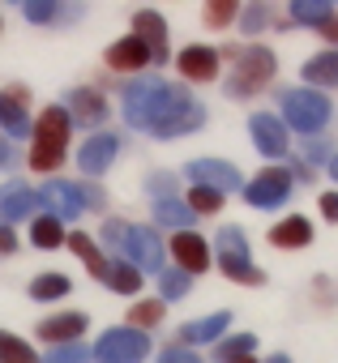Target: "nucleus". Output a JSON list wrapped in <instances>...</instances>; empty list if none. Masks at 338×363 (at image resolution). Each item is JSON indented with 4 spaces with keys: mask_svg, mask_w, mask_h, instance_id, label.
<instances>
[{
    "mask_svg": "<svg viewBox=\"0 0 338 363\" xmlns=\"http://www.w3.org/2000/svg\"><path fill=\"white\" fill-rule=\"evenodd\" d=\"M189 291H193V278H189V274L172 269V265H167V269L158 274V299H163V303H172V299H185Z\"/></svg>",
    "mask_w": 338,
    "mask_h": 363,
    "instance_id": "4c0bfd02",
    "label": "nucleus"
},
{
    "mask_svg": "<svg viewBox=\"0 0 338 363\" xmlns=\"http://www.w3.org/2000/svg\"><path fill=\"white\" fill-rule=\"evenodd\" d=\"M253 350H257V333H227V337L214 342V359H219V363L244 359V354H253Z\"/></svg>",
    "mask_w": 338,
    "mask_h": 363,
    "instance_id": "c9c22d12",
    "label": "nucleus"
},
{
    "mask_svg": "<svg viewBox=\"0 0 338 363\" xmlns=\"http://www.w3.org/2000/svg\"><path fill=\"white\" fill-rule=\"evenodd\" d=\"M86 329H90V316L77 312V308L52 312V316H43V320L35 325V333H39V342H48V350H52V346H73V342H82Z\"/></svg>",
    "mask_w": 338,
    "mask_h": 363,
    "instance_id": "a211bd4d",
    "label": "nucleus"
},
{
    "mask_svg": "<svg viewBox=\"0 0 338 363\" xmlns=\"http://www.w3.org/2000/svg\"><path fill=\"white\" fill-rule=\"evenodd\" d=\"M150 223L154 227H163V231H193V210L185 206V197H176V201H150Z\"/></svg>",
    "mask_w": 338,
    "mask_h": 363,
    "instance_id": "a878e982",
    "label": "nucleus"
},
{
    "mask_svg": "<svg viewBox=\"0 0 338 363\" xmlns=\"http://www.w3.org/2000/svg\"><path fill=\"white\" fill-rule=\"evenodd\" d=\"M120 133H90L82 145H77V171H82V179H99V175H107V167L120 158Z\"/></svg>",
    "mask_w": 338,
    "mask_h": 363,
    "instance_id": "2eb2a0df",
    "label": "nucleus"
},
{
    "mask_svg": "<svg viewBox=\"0 0 338 363\" xmlns=\"http://www.w3.org/2000/svg\"><path fill=\"white\" fill-rule=\"evenodd\" d=\"M317 214H321L325 223H338V189H329V193L317 197Z\"/></svg>",
    "mask_w": 338,
    "mask_h": 363,
    "instance_id": "c03bdc74",
    "label": "nucleus"
},
{
    "mask_svg": "<svg viewBox=\"0 0 338 363\" xmlns=\"http://www.w3.org/2000/svg\"><path fill=\"white\" fill-rule=\"evenodd\" d=\"M240 193H244V206H253V210H283L291 201V193H295V179H291V171L283 162H270L253 179H244Z\"/></svg>",
    "mask_w": 338,
    "mask_h": 363,
    "instance_id": "423d86ee",
    "label": "nucleus"
},
{
    "mask_svg": "<svg viewBox=\"0 0 338 363\" xmlns=\"http://www.w3.org/2000/svg\"><path fill=\"white\" fill-rule=\"evenodd\" d=\"M227 329H231V312H210V316L185 320V325L176 329V337H172V342H180V346L197 350V346H214L219 337H227Z\"/></svg>",
    "mask_w": 338,
    "mask_h": 363,
    "instance_id": "412c9836",
    "label": "nucleus"
},
{
    "mask_svg": "<svg viewBox=\"0 0 338 363\" xmlns=\"http://www.w3.org/2000/svg\"><path fill=\"white\" fill-rule=\"evenodd\" d=\"M103 286L116 291V295H124V299H133V295H141L146 274H141L137 265H129L124 257H111V265H107V282H103Z\"/></svg>",
    "mask_w": 338,
    "mask_h": 363,
    "instance_id": "cd10ccee",
    "label": "nucleus"
},
{
    "mask_svg": "<svg viewBox=\"0 0 338 363\" xmlns=\"http://www.w3.org/2000/svg\"><path fill=\"white\" fill-rule=\"evenodd\" d=\"M338 9L329 5V0H291V9H287V22L291 26H308V30H321Z\"/></svg>",
    "mask_w": 338,
    "mask_h": 363,
    "instance_id": "c756f323",
    "label": "nucleus"
},
{
    "mask_svg": "<svg viewBox=\"0 0 338 363\" xmlns=\"http://www.w3.org/2000/svg\"><path fill=\"white\" fill-rule=\"evenodd\" d=\"M39 363H94V354L86 342H73V346H52Z\"/></svg>",
    "mask_w": 338,
    "mask_h": 363,
    "instance_id": "ea45409f",
    "label": "nucleus"
},
{
    "mask_svg": "<svg viewBox=\"0 0 338 363\" xmlns=\"http://www.w3.org/2000/svg\"><path fill=\"white\" fill-rule=\"evenodd\" d=\"M325 171H329V179H334V184H338V150L329 154V162H325Z\"/></svg>",
    "mask_w": 338,
    "mask_h": 363,
    "instance_id": "8fccbe9b",
    "label": "nucleus"
},
{
    "mask_svg": "<svg viewBox=\"0 0 338 363\" xmlns=\"http://www.w3.org/2000/svg\"><path fill=\"white\" fill-rule=\"evenodd\" d=\"M124 261L137 265L141 274H163L167 269V244L158 240V227H129V240H124Z\"/></svg>",
    "mask_w": 338,
    "mask_h": 363,
    "instance_id": "9b49d317",
    "label": "nucleus"
},
{
    "mask_svg": "<svg viewBox=\"0 0 338 363\" xmlns=\"http://www.w3.org/2000/svg\"><path fill=\"white\" fill-rule=\"evenodd\" d=\"M287 171H291L295 184H312V167H308L304 158H291V167H287Z\"/></svg>",
    "mask_w": 338,
    "mask_h": 363,
    "instance_id": "49530a36",
    "label": "nucleus"
},
{
    "mask_svg": "<svg viewBox=\"0 0 338 363\" xmlns=\"http://www.w3.org/2000/svg\"><path fill=\"white\" fill-rule=\"evenodd\" d=\"M150 350H154L150 333L129 329V325H116V329L99 333V342L90 346L94 363H146V359H150Z\"/></svg>",
    "mask_w": 338,
    "mask_h": 363,
    "instance_id": "0eeeda50",
    "label": "nucleus"
},
{
    "mask_svg": "<svg viewBox=\"0 0 338 363\" xmlns=\"http://www.w3.org/2000/svg\"><path fill=\"white\" fill-rule=\"evenodd\" d=\"M129 26H133L129 35H137V39L146 43V52H150L154 69H158V65H172V43H167V22H163V13H158V9H133Z\"/></svg>",
    "mask_w": 338,
    "mask_h": 363,
    "instance_id": "f3484780",
    "label": "nucleus"
},
{
    "mask_svg": "<svg viewBox=\"0 0 338 363\" xmlns=\"http://www.w3.org/2000/svg\"><path fill=\"white\" fill-rule=\"evenodd\" d=\"M266 363H291V359H287V354H270Z\"/></svg>",
    "mask_w": 338,
    "mask_h": 363,
    "instance_id": "603ef678",
    "label": "nucleus"
},
{
    "mask_svg": "<svg viewBox=\"0 0 338 363\" xmlns=\"http://www.w3.org/2000/svg\"><path fill=\"white\" fill-rule=\"evenodd\" d=\"M240 35H249V39H257L261 30H270L274 26V9L270 5H240Z\"/></svg>",
    "mask_w": 338,
    "mask_h": 363,
    "instance_id": "f704fd0d",
    "label": "nucleus"
},
{
    "mask_svg": "<svg viewBox=\"0 0 338 363\" xmlns=\"http://www.w3.org/2000/svg\"><path fill=\"white\" fill-rule=\"evenodd\" d=\"M185 206L193 210V218H214V214H223V206H227V197L223 193H214V189H189L185 193Z\"/></svg>",
    "mask_w": 338,
    "mask_h": 363,
    "instance_id": "72a5a7b5",
    "label": "nucleus"
},
{
    "mask_svg": "<svg viewBox=\"0 0 338 363\" xmlns=\"http://www.w3.org/2000/svg\"><path fill=\"white\" fill-rule=\"evenodd\" d=\"M329 154H334V150H329V145H325L321 137H308V141H304V154H300V158H304V162H321V167H325V162H329Z\"/></svg>",
    "mask_w": 338,
    "mask_h": 363,
    "instance_id": "37998d69",
    "label": "nucleus"
},
{
    "mask_svg": "<svg viewBox=\"0 0 338 363\" xmlns=\"http://www.w3.org/2000/svg\"><path fill=\"white\" fill-rule=\"evenodd\" d=\"M69 141H73V120H69L65 103H48V107L35 116L26 167H31V171H39V175H52V171L65 162V154H69Z\"/></svg>",
    "mask_w": 338,
    "mask_h": 363,
    "instance_id": "f03ea898",
    "label": "nucleus"
},
{
    "mask_svg": "<svg viewBox=\"0 0 338 363\" xmlns=\"http://www.w3.org/2000/svg\"><path fill=\"white\" fill-rule=\"evenodd\" d=\"M18 244H22V240H18V231H13V227H0V257H13V252H18Z\"/></svg>",
    "mask_w": 338,
    "mask_h": 363,
    "instance_id": "a18cd8bd",
    "label": "nucleus"
},
{
    "mask_svg": "<svg viewBox=\"0 0 338 363\" xmlns=\"http://www.w3.org/2000/svg\"><path fill=\"white\" fill-rule=\"evenodd\" d=\"M236 22H240L236 0H210V5H202V26L206 30H231Z\"/></svg>",
    "mask_w": 338,
    "mask_h": 363,
    "instance_id": "2f4dec72",
    "label": "nucleus"
},
{
    "mask_svg": "<svg viewBox=\"0 0 338 363\" xmlns=\"http://www.w3.org/2000/svg\"><path fill=\"white\" fill-rule=\"evenodd\" d=\"M300 77L308 90H338V48H321L317 56H308L300 65Z\"/></svg>",
    "mask_w": 338,
    "mask_h": 363,
    "instance_id": "b1692460",
    "label": "nucleus"
},
{
    "mask_svg": "<svg viewBox=\"0 0 338 363\" xmlns=\"http://www.w3.org/2000/svg\"><path fill=\"white\" fill-rule=\"evenodd\" d=\"M172 60H176V73H180L185 86H210L223 73V56L210 43H185Z\"/></svg>",
    "mask_w": 338,
    "mask_h": 363,
    "instance_id": "6e6552de",
    "label": "nucleus"
},
{
    "mask_svg": "<svg viewBox=\"0 0 338 363\" xmlns=\"http://www.w3.org/2000/svg\"><path fill=\"white\" fill-rule=\"evenodd\" d=\"M18 162V150H13V141L9 137H0V167H13Z\"/></svg>",
    "mask_w": 338,
    "mask_h": 363,
    "instance_id": "09e8293b",
    "label": "nucleus"
},
{
    "mask_svg": "<svg viewBox=\"0 0 338 363\" xmlns=\"http://www.w3.org/2000/svg\"><path fill=\"white\" fill-rule=\"evenodd\" d=\"M0 26H5V22H0Z\"/></svg>",
    "mask_w": 338,
    "mask_h": 363,
    "instance_id": "864d4df0",
    "label": "nucleus"
},
{
    "mask_svg": "<svg viewBox=\"0 0 338 363\" xmlns=\"http://www.w3.org/2000/svg\"><path fill=\"white\" fill-rule=\"evenodd\" d=\"M154 363H206L197 350H189V346H180V342H167L163 350H158V359Z\"/></svg>",
    "mask_w": 338,
    "mask_h": 363,
    "instance_id": "79ce46f5",
    "label": "nucleus"
},
{
    "mask_svg": "<svg viewBox=\"0 0 338 363\" xmlns=\"http://www.w3.org/2000/svg\"><path fill=\"white\" fill-rule=\"evenodd\" d=\"M210 252H214V265H219V274H223L227 282H236V286H266V269L253 261L249 235H244L240 227H223V231L214 235Z\"/></svg>",
    "mask_w": 338,
    "mask_h": 363,
    "instance_id": "39448f33",
    "label": "nucleus"
},
{
    "mask_svg": "<svg viewBox=\"0 0 338 363\" xmlns=\"http://www.w3.org/2000/svg\"><path fill=\"white\" fill-rule=\"evenodd\" d=\"M249 137H253V150L261 158H270V162H278V158L291 154V133L278 120V111H253L249 116Z\"/></svg>",
    "mask_w": 338,
    "mask_h": 363,
    "instance_id": "9d476101",
    "label": "nucleus"
},
{
    "mask_svg": "<svg viewBox=\"0 0 338 363\" xmlns=\"http://www.w3.org/2000/svg\"><path fill=\"white\" fill-rule=\"evenodd\" d=\"M35 193H39V210L52 214V218H60L65 227L69 223L77 227V218L86 214V206H82V197L73 189V179H48V184H39Z\"/></svg>",
    "mask_w": 338,
    "mask_h": 363,
    "instance_id": "dca6fc26",
    "label": "nucleus"
},
{
    "mask_svg": "<svg viewBox=\"0 0 338 363\" xmlns=\"http://www.w3.org/2000/svg\"><path fill=\"white\" fill-rule=\"evenodd\" d=\"M26 295H31L35 303H56V299H69V295H73V278H69V274H60V269L35 274V278H31V286H26Z\"/></svg>",
    "mask_w": 338,
    "mask_h": 363,
    "instance_id": "bb28decb",
    "label": "nucleus"
},
{
    "mask_svg": "<svg viewBox=\"0 0 338 363\" xmlns=\"http://www.w3.org/2000/svg\"><path fill=\"white\" fill-rule=\"evenodd\" d=\"M146 193H150L154 201H176V197H185L176 171H150V175H146Z\"/></svg>",
    "mask_w": 338,
    "mask_h": 363,
    "instance_id": "e433bc0d",
    "label": "nucleus"
},
{
    "mask_svg": "<svg viewBox=\"0 0 338 363\" xmlns=\"http://www.w3.org/2000/svg\"><path fill=\"white\" fill-rule=\"evenodd\" d=\"M39 359H43V354H39L26 337L0 329V363H39Z\"/></svg>",
    "mask_w": 338,
    "mask_h": 363,
    "instance_id": "473e14b6",
    "label": "nucleus"
},
{
    "mask_svg": "<svg viewBox=\"0 0 338 363\" xmlns=\"http://www.w3.org/2000/svg\"><path fill=\"white\" fill-rule=\"evenodd\" d=\"M103 65H107V73H120V77H141L146 69H154V60H150V52L137 35H124V39L107 43Z\"/></svg>",
    "mask_w": 338,
    "mask_h": 363,
    "instance_id": "6ab92c4d",
    "label": "nucleus"
},
{
    "mask_svg": "<svg viewBox=\"0 0 338 363\" xmlns=\"http://www.w3.org/2000/svg\"><path fill=\"white\" fill-rule=\"evenodd\" d=\"M82 13H86L82 5H60V0H26L22 5V18L31 26H52V30L82 22Z\"/></svg>",
    "mask_w": 338,
    "mask_h": 363,
    "instance_id": "5701e85b",
    "label": "nucleus"
},
{
    "mask_svg": "<svg viewBox=\"0 0 338 363\" xmlns=\"http://www.w3.org/2000/svg\"><path fill=\"white\" fill-rule=\"evenodd\" d=\"M35 120H31V90L22 82L5 86L0 90V137H9V141H22L31 137Z\"/></svg>",
    "mask_w": 338,
    "mask_h": 363,
    "instance_id": "ddd939ff",
    "label": "nucleus"
},
{
    "mask_svg": "<svg viewBox=\"0 0 338 363\" xmlns=\"http://www.w3.org/2000/svg\"><path fill=\"white\" fill-rule=\"evenodd\" d=\"M274 77H278V56L266 43H249V48H240V56L227 73V99H236V103L257 99Z\"/></svg>",
    "mask_w": 338,
    "mask_h": 363,
    "instance_id": "20e7f679",
    "label": "nucleus"
},
{
    "mask_svg": "<svg viewBox=\"0 0 338 363\" xmlns=\"http://www.w3.org/2000/svg\"><path fill=\"white\" fill-rule=\"evenodd\" d=\"M65 240H69V231H65L60 218H52V214H43V210L31 218V244H35L39 252H56V248H65Z\"/></svg>",
    "mask_w": 338,
    "mask_h": 363,
    "instance_id": "c85d7f7f",
    "label": "nucleus"
},
{
    "mask_svg": "<svg viewBox=\"0 0 338 363\" xmlns=\"http://www.w3.org/2000/svg\"><path fill=\"white\" fill-rule=\"evenodd\" d=\"M120 111H124L129 128H141L154 141H176V137L202 133L210 120V111L189 94V86H172L158 73L129 77L120 86Z\"/></svg>",
    "mask_w": 338,
    "mask_h": 363,
    "instance_id": "f257e3e1",
    "label": "nucleus"
},
{
    "mask_svg": "<svg viewBox=\"0 0 338 363\" xmlns=\"http://www.w3.org/2000/svg\"><path fill=\"white\" fill-rule=\"evenodd\" d=\"M65 111L73 120V128H90V133H107V120H111V103L103 90L94 86H77L65 94Z\"/></svg>",
    "mask_w": 338,
    "mask_h": 363,
    "instance_id": "1a4fd4ad",
    "label": "nucleus"
},
{
    "mask_svg": "<svg viewBox=\"0 0 338 363\" xmlns=\"http://www.w3.org/2000/svg\"><path fill=\"white\" fill-rule=\"evenodd\" d=\"M227 363H257V354H244V359H227Z\"/></svg>",
    "mask_w": 338,
    "mask_h": 363,
    "instance_id": "3c124183",
    "label": "nucleus"
},
{
    "mask_svg": "<svg viewBox=\"0 0 338 363\" xmlns=\"http://www.w3.org/2000/svg\"><path fill=\"white\" fill-rule=\"evenodd\" d=\"M65 248H73V257H82V265H86V274H90L94 282H107V265H111V257L99 248L94 235H86V231H69Z\"/></svg>",
    "mask_w": 338,
    "mask_h": 363,
    "instance_id": "393cba45",
    "label": "nucleus"
},
{
    "mask_svg": "<svg viewBox=\"0 0 338 363\" xmlns=\"http://www.w3.org/2000/svg\"><path fill=\"white\" fill-rule=\"evenodd\" d=\"M163 316H167V303H163V299H133V303H129V316H124V325H129V329H141V333H150L154 325H163Z\"/></svg>",
    "mask_w": 338,
    "mask_h": 363,
    "instance_id": "7c9ffc66",
    "label": "nucleus"
},
{
    "mask_svg": "<svg viewBox=\"0 0 338 363\" xmlns=\"http://www.w3.org/2000/svg\"><path fill=\"white\" fill-rule=\"evenodd\" d=\"M312 218H304V214H287V218H278L270 231H266V240H270V248H278V252H300V248H308L312 244Z\"/></svg>",
    "mask_w": 338,
    "mask_h": 363,
    "instance_id": "4be33fe9",
    "label": "nucleus"
},
{
    "mask_svg": "<svg viewBox=\"0 0 338 363\" xmlns=\"http://www.w3.org/2000/svg\"><path fill=\"white\" fill-rule=\"evenodd\" d=\"M167 257H172V269H180V274H189V278L206 274L210 261H214L210 240H206L202 231H176L172 240H167Z\"/></svg>",
    "mask_w": 338,
    "mask_h": 363,
    "instance_id": "f8f14e48",
    "label": "nucleus"
},
{
    "mask_svg": "<svg viewBox=\"0 0 338 363\" xmlns=\"http://www.w3.org/2000/svg\"><path fill=\"white\" fill-rule=\"evenodd\" d=\"M329 116H334L329 94L308 90V86L278 90V120L287 124V133H300L304 141H308V137H321L325 124H329Z\"/></svg>",
    "mask_w": 338,
    "mask_h": 363,
    "instance_id": "7ed1b4c3",
    "label": "nucleus"
},
{
    "mask_svg": "<svg viewBox=\"0 0 338 363\" xmlns=\"http://www.w3.org/2000/svg\"><path fill=\"white\" fill-rule=\"evenodd\" d=\"M35 214H39V193L26 179H5V184H0V227L31 223Z\"/></svg>",
    "mask_w": 338,
    "mask_h": 363,
    "instance_id": "aec40b11",
    "label": "nucleus"
},
{
    "mask_svg": "<svg viewBox=\"0 0 338 363\" xmlns=\"http://www.w3.org/2000/svg\"><path fill=\"white\" fill-rule=\"evenodd\" d=\"M185 175H189V184H197V189H214V193H223V197L244 189L240 167H236V162H223V158H193V162L185 167Z\"/></svg>",
    "mask_w": 338,
    "mask_h": 363,
    "instance_id": "4468645a",
    "label": "nucleus"
},
{
    "mask_svg": "<svg viewBox=\"0 0 338 363\" xmlns=\"http://www.w3.org/2000/svg\"><path fill=\"white\" fill-rule=\"evenodd\" d=\"M129 227H133V223H124V218H103V227H99V248H111V252H120V257H124Z\"/></svg>",
    "mask_w": 338,
    "mask_h": 363,
    "instance_id": "58836bf2",
    "label": "nucleus"
},
{
    "mask_svg": "<svg viewBox=\"0 0 338 363\" xmlns=\"http://www.w3.org/2000/svg\"><path fill=\"white\" fill-rule=\"evenodd\" d=\"M317 35L325 39V48H338V13H334V18H329V22H325V26H321Z\"/></svg>",
    "mask_w": 338,
    "mask_h": 363,
    "instance_id": "de8ad7c7",
    "label": "nucleus"
},
{
    "mask_svg": "<svg viewBox=\"0 0 338 363\" xmlns=\"http://www.w3.org/2000/svg\"><path fill=\"white\" fill-rule=\"evenodd\" d=\"M73 189H77V197H82L86 214H90V210H94V214H103V210H107V193H103V189L94 184V179H77Z\"/></svg>",
    "mask_w": 338,
    "mask_h": 363,
    "instance_id": "a19ab883",
    "label": "nucleus"
}]
</instances>
